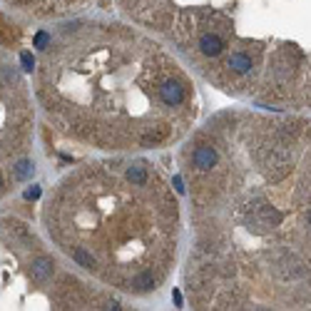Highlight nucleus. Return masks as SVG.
I'll use <instances>...</instances> for the list:
<instances>
[{
    "mask_svg": "<svg viewBox=\"0 0 311 311\" xmlns=\"http://www.w3.org/2000/svg\"><path fill=\"white\" fill-rule=\"evenodd\" d=\"M299 125L219 112L184 147L195 309H284L311 274V125L292 147Z\"/></svg>",
    "mask_w": 311,
    "mask_h": 311,
    "instance_id": "1",
    "label": "nucleus"
},
{
    "mask_svg": "<svg viewBox=\"0 0 311 311\" xmlns=\"http://www.w3.org/2000/svg\"><path fill=\"white\" fill-rule=\"evenodd\" d=\"M35 98L62 139L100 152L164 147L197 119L189 73L119 22H73L42 47Z\"/></svg>",
    "mask_w": 311,
    "mask_h": 311,
    "instance_id": "2",
    "label": "nucleus"
},
{
    "mask_svg": "<svg viewBox=\"0 0 311 311\" xmlns=\"http://www.w3.org/2000/svg\"><path fill=\"white\" fill-rule=\"evenodd\" d=\"M42 224L80 269L117 292H157L177 261L179 204L150 159L87 162L55 184Z\"/></svg>",
    "mask_w": 311,
    "mask_h": 311,
    "instance_id": "3",
    "label": "nucleus"
},
{
    "mask_svg": "<svg viewBox=\"0 0 311 311\" xmlns=\"http://www.w3.org/2000/svg\"><path fill=\"white\" fill-rule=\"evenodd\" d=\"M222 92L311 107V0H119Z\"/></svg>",
    "mask_w": 311,
    "mask_h": 311,
    "instance_id": "4",
    "label": "nucleus"
},
{
    "mask_svg": "<svg viewBox=\"0 0 311 311\" xmlns=\"http://www.w3.org/2000/svg\"><path fill=\"white\" fill-rule=\"evenodd\" d=\"M110 301L92 294L58 261L22 222L0 217V311L20 309H105Z\"/></svg>",
    "mask_w": 311,
    "mask_h": 311,
    "instance_id": "5",
    "label": "nucleus"
},
{
    "mask_svg": "<svg viewBox=\"0 0 311 311\" xmlns=\"http://www.w3.org/2000/svg\"><path fill=\"white\" fill-rule=\"evenodd\" d=\"M33 100L20 67L0 50V199L13 195L30 175Z\"/></svg>",
    "mask_w": 311,
    "mask_h": 311,
    "instance_id": "6",
    "label": "nucleus"
},
{
    "mask_svg": "<svg viewBox=\"0 0 311 311\" xmlns=\"http://www.w3.org/2000/svg\"><path fill=\"white\" fill-rule=\"evenodd\" d=\"M13 10H18L22 15L38 20H50V18H62L73 10H78L85 0H5Z\"/></svg>",
    "mask_w": 311,
    "mask_h": 311,
    "instance_id": "7",
    "label": "nucleus"
}]
</instances>
